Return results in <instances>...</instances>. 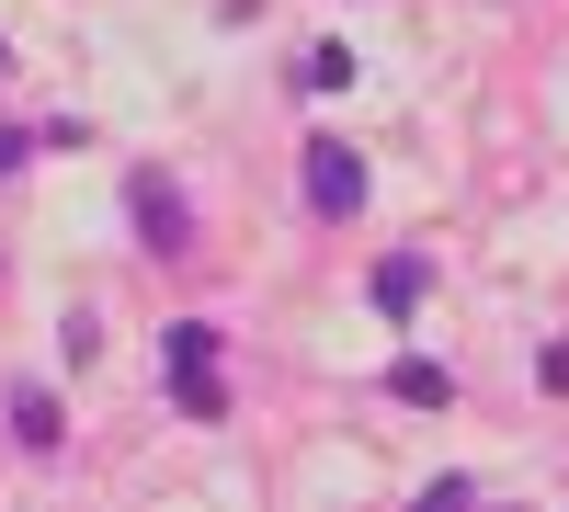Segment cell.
Wrapping results in <instances>:
<instances>
[{"instance_id": "5", "label": "cell", "mask_w": 569, "mask_h": 512, "mask_svg": "<svg viewBox=\"0 0 569 512\" xmlns=\"http://www.w3.org/2000/svg\"><path fill=\"white\" fill-rule=\"evenodd\" d=\"M12 433H23V455H58V444H69V422H58V399H46V388H12Z\"/></svg>"}, {"instance_id": "2", "label": "cell", "mask_w": 569, "mask_h": 512, "mask_svg": "<svg viewBox=\"0 0 569 512\" xmlns=\"http://www.w3.org/2000/svg\"><path fill=\"white\" fill-rule=\"evenodd\" d=\"M126 217H137V251H194V205L171 194V171H137L126 182Z\"/></svg>"}, {"instance_id": "8", "label": "cell", "mask_w": 569, "mask_h": 512, "mask_svg": "<svg viewBox=\"0 0 569 512\" xmlns=\"http://www.w3.org/2000/svg\"><path fill=\"white\" fill-rule=\"evenodd\" d=\"M23 160H34V137H23V126H0V171H23Z\"/></svg>"}, {"instance_id": "4", "label": "cell", "mask_w": 569, "mask_h": 512, "mask_svg": "<svg viewBox=\"0 0 569 512\" xmlns=\"http://www.w3.org/2000/svg\"><path fill=\"white\" fill-rule=\"evenodd\" d=\"M421 297H433V262H421V251H388V262H376V308H388V319H410Z\"/></svg>"}, {"instance_id": "9", "label": "cell", "mask_w": 569, "mask_h": 512, "mask_svg": "<svg viewBox=\"0 0 569 512\" xmlns=\"http://www.w3.org/2000/svg\"><path fill=\"white\" fill-rule=\"evenodd\" d=\"M0 69H12V58H0Z\"/></svg>"}, {"instance_id": "1", "label": "cell", "mask_w": 569, "mask_h": 512, "mask_svg": "<svg viewBox=\"0 0 569 512\" xmlns=\"http://www.w3.org/2000/svg\"><path fill=\"white\" fill-rule=\"evenodd\" d=\"M160 364H171V399H182V422H228V377H217V319H171V331H160Z\"/></svg>"}, {"instance_id": "3", "label": "cell", "mask_w": 569, "mask_h": 512, "mask_svg": "<svg viewBox=\"0 0 569 512\" xmlns=\"http://www.w3.org/2000/svg\"><path fill=\"white\" fill-rule=\"evenodd\" d=\"M308 205H319V217H365V149L308 137Z\"/></svg>"}, {"instance_id": "6", "label": "cell", "mask_w": 569, "mask_h": 512, "mask_svg": "<svg viewBox=\"0 0 569 512\" xmlns=\"http://www.w3.org/2000/svg\"><path fill=\"white\" fill-rule=\"evenodd\" d=\"M388 388H399L410 410H445V399H456V377H445V364H421V353H410V364H388Z\"/></svg>"}, {"instance_id": "7", "label": "cell", "mask_w": 569, "mask_h": 512, "mask_svg": "<svg viewBox=\"0 0 569 512\" xmlns=\"http://www.w3.org/2000/svg\"><path fill=\"white\" fill-rule=\"evenodd\" d=\"M297 80H308V91H342V80H353V58H342V46H308Z\"/></svg>"}]
</instances>
